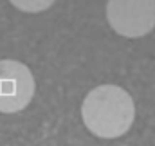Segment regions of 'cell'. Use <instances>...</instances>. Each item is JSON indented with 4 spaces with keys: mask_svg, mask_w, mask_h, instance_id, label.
Returning <instances> with one entry per match:
<instances>
[{
    "mask_svg": "<svg viewBox=\"0 0 155 146\" xmlns=\"http://www.w3.org/2000/svg\"><path fill=\"white\" fill-rule=\"evenodd\" d=\"M85 126L97 137L116 139L124 135L134 119L135 105L132 96L117 85H99L90 90L81 105Z\"/></svg>",
    "mask_w": 155,
    "mask_h": 146,
    "instance_id": "6da1fadb",
    "label": "cell"
},
{
    "mask_svg": "<svg viewBox=\"0 0 155 146\" xmlns=\"http://www.w3.org/2000/svg\"><path fill=\"white\" fill-rule=\"evenodd\" d=\"M107 20L121 36H146L155 29V0H108Z\"/></svg>",
    "mask_w": 155,
    "mask_h": 146,
    "instance_id": "7a4b0ae2",
    "label": "cell"
},
{
    "mask_svg": "<svg viewBox=\"0 0 155 146\" xmlns=\"http://www.w3.org/2000/svg\"><path fill=\"white\" fill-rule=\"evenodd\" d=\"M35 78L31 71L15 60H0V112L15 114L33 99Z\"/></svg>",
    "mask_w": 155,
    "mask_h": 146,
    "instance_id": "3957f363",
    "label": "cell"
},
{
    "mask_svg": "<svg viewBox=\"0 0 155 146\" xmlns=\"http://www.w3.org/2000/svg\"><path fill=\"white\" fill-rule=\"evenodd\" d=\"M11 4L25 13H40L49 9L54 4V0H11Z\"/></svg>",
    "mask_w": 155,
    "mask_h": 146,
    "instance_id": "277c9868",
    "label": "cell"
}]
</instances>
